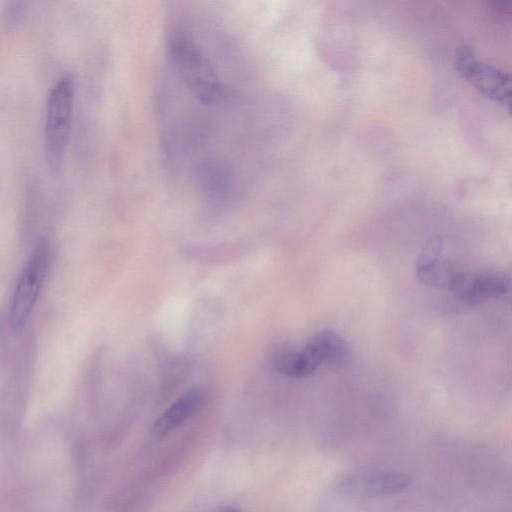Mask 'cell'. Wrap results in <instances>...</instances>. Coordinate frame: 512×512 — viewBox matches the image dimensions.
<instances>
[{
	"mask_svg": "<svg viewBox=\"0 0 512 512\" xmlns=\"http://www.w3.org/2000/svg\"><path fill=\"white\" fill-rule=\"evenodd\" d=\"M455 68L463 78L487 97L503 102L509 101V75L493 66L477 61L469 47L462 46L457 49Z\"/></svg>",
	"mask_w": 512,
	"mask_h": 512,
	"instance_id": "4",
	"label": "cell"
},
{
	"mask_svg": "<svg viewBox=\"0 0 512 512\" xmlns=\"http://www.w3.org/2000/svg\"><path fill=\"white\" fill-rule=\"evenodd\" d=\"M215 512H240V511L238 509H236L235 507L227 506V507L220 508Z\"/></svg>",
	"mask_w": 512,
	"mask_h": 512,
	"instance_id": "11",
	"label": "cell"
},
{
	"mask_svg": "<svg viewBox=\"0 0 512 512\" xmlns=\"http://www.w3.org/2000/svg\"><path fill=\"white\" fill-rule=\"evenodd\" d=\"M413 477L404 472L388 471L369 476L362 484V490L369 496H385L409 487Z\"/></svg>",
	"mask_w": 512,
	"mask_h": 512,
	"instance_id": "8",
	"label": "cell"
},
{
	"mask_svg": "<svg viewBox=\"0 0 512 512\" xmlns=\"http://www.w3.org/2000/svg\"><path fill=\"white\" fill-rule=\"evenodd\" d=\"M49 267V252L39 247L26 264L16 285L11 306L10 323L18 331L25 325L38 298Z\"/></svg>",
	"mask_w": 512,
	"mask_h": 512,
	"instance_id": "3",
	"label": "cell"
},
{
	"mask_svg": "<svg viewBox=\"0 0 512 512\" xmlns=\"http://www.w3.org/2000/svg\"><path fill=\"white\" fill-rule=\"evenodd\" d=\"M442 241L438 236L431 237L424 245L416 262V269L427 267L439 260Z\"/></svg>",
	"mask_w": 512,
	"mask_h": 512,
	"instance_id": "10",
	"label": "cell"
},
{
	"mask_svg": "<svg viewBox=\"0 0 512 512\" xmlns=\"http://www.w3.org/2000/svg\"><path fill=\"white\" fill-rule=\"evenodd\" d=\"M170 52L181 78L201 102L220 106L232 100L231 89L222 82L190 35L182 31L175 32L170 40Z\"/></svg>",
	"mask_w": 512,
	"mask_h": 512,
	"instance_id": "1",
	"label": "cell"
},
{
	"mask_svg": "<svg viewBox=\"0 0 512 512\" xmlns=\"http://www.w3.org/2000/svg\"><path fill=\"white\" fill-rule=\"evenodd\" d=\"M74 83L66 76L52 89L47 105L45 155L49 168L57 172L63 163L69 141Z\"/></svg>",
	"mask_w": 512,
	"mask_h": 512,
	"instance_id": "2",
	"label": "cell"
},
{
	"mask_svg": "<svg viewBox=\"0 0 512 512\" xmlns=\"http://www.w3.org/2000/svg\"><path fill=\"white\" fill-rule=\"evenodd\" d=\"M416 275L426 285L453 291L464 272L448 262L438 260L427 267L416 269Z\"/></svg>",
	"mask_w": 512,
	"mask_h": 512,
	"instance_id": "9",
	"label": "cell"
},
{
	"mask_svg": "<svg viewBox=\"0 0 512 512\" xmlns=\"http://www.w3.org/2000/svg\"><path fill=\"white\" fill-rule=\"evenodd\" d=\"M206 398L207 391L203 387L186 391L155 421L151 430L152 436L160 438L176 429L203 406Z\"/></svg>",
	"mask_w": 512,
	"mask_h": 512,
	"instance_id": "7",
	"label": "cell"
},
{
	"mask_svg": "<svg viewBox=\"0 0 512 512\" xmlns=\"http://www.w3.org/2000/svg\"><path fill=\"white\" fill-rule=\"evenodd\" d=\"M301 351L316 369L321 365L343 367L350 359L348 344L330 330L317 333Z\"/></svg>",
	"mask_w": 512,
	"mask_h": 512,
	"instance_id": "6",
	"label": "cell"
},
{
	"mask_svg": "<svg viewBox=\"0 0 512 512\" xmlns=\"http://www.w3.org/2000/svg\"><path fill=\"white\" fill-rule=\"evenodd\" d=\"M509 286V277L504 272L490 270L470 276L464 273L452 292L466 302L480 303L506 294Z\"/></svg>",
	"mask_w": 512,
	"mask_h": 512,
	"instance_id": "5",
	"label": "cell"
}]
</instances>
